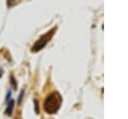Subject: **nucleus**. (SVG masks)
<instances>
[{
  "label": "nucleus",
  "instance_id": "2",
  "mask_svg": "<svg viewBox=\"0 0 128 119\" xmlns=\"http://www.w3.org/2000/svg\"><path fill=\"white\" fill-rule=\"evenodd\" d=\"M54 32H55V28L51 29V30H50L49 32H47L46 34L42 35V36L35 42V44L33 45V47H32V51H33V52H37V51L41 50L43 47H45V45H46V44L49 42V40L52 38Z\"/></svg>",
  "mask_w": 128,
  "mask_h": 119
},
{
  "label": "nucleus",
  "instance_id": "3",
  "mask_svg": "<svg viewBox=\"0 0 128 119\" xmlns=\"http://www.w3.org/2000/svg\"><path fill=\"white\" fill-rule=\"evenodd\" d=\"M10 95H11V92L9 91L8 92V104H7V108H6V114L8 115H11L12 114V111H13V108H14V101L12 99H10Z\"/></svg>",
  "mask_w": 128,
  "mask_h": 119
},
{
  "label": "nucleus",
  "instance_id": "1",
  "mask_svg": "<svg viewBox=\"0 0 128 119\" xmlns=\"http://www.w3.org/2000/svg\"><path fill=\"white\" fill-rule=\"evenodd\" d=\"M62 102L61 95L58 92H52L44 101V110L48 114H55L60 108Z\"/></svg>",
  "mask_w": 128,
  "mask_h": 119
}]
</instances>
